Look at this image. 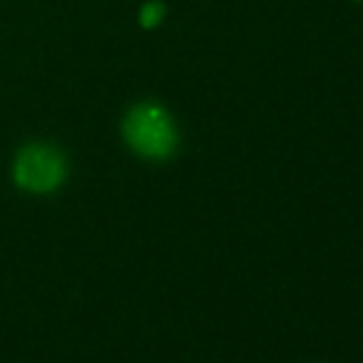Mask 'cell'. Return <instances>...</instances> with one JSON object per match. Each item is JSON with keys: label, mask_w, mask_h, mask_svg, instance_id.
<instances>
[{"label": "cell", "mask_w": 363, "mask_h": 363, "mask_svg": "<svg viewBox=\"0 0 363 363\" xmlns=\"http://www.w3.org/2000/svg\"><path fill=\"white\" fill-rule=\"evenodd\" d=\"M123 140L128 147L145 160H166L179 145V132L168 111L155 102L134 104L121 123Z\"/></svg>", "instance_id": "obj_1"}, {"label": "cell", "mask_w": 363, "mask_h": 363, "mask_svg": "<svg viewBox=\"0 0 363 363\" xmlns=\"http://www.w3.org/2000/svg\"><path fill=\"white\" fill-rule=\"evenodd\" d=\"M66 160L47 143H30L15 155L13 181L28 194H51L66 179Z\"/></svg>", "instance_id": "obj_2"}, {"label": "cell", "mask_w": 363, "mask_h": 363, "mask_svg": "<svg viewBox=\"0 0 363 363\" xmlns=\"http://www.w3.org/2000/svg\"><path fill=\"white\" fill-rule=\"evenodd\" d=\"M164 15H166V6H164L160 0H151V2H147V4L140 9L138 19H140V26H143V28L151 30V28H157V26L162 23Z\"/></svg>", "instance_id": "obj_3"}]
</instances>
